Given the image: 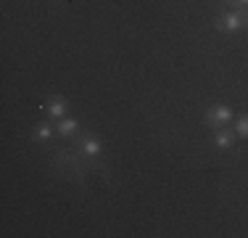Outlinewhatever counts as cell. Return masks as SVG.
<instances>
[{
	"instance_id": "obj_1",
	"label": "cell",
	"mask_w": 248,
	"mask_h": 238,
	"mask_svg": "<svg viewBox=\"0 0 248 238\" xmlns=\"http://www.w3.org/2000/svg\"><path fill=\"white\" fill-rule=\"evenodd\" d=\"M53 170L61 177L69 175L74 183H79L82 188L87 186V170H90V164H87V159L77 151V146L74 148H58V151L53 153Z\"/></svg>"
},
{
	"instance_id": "obj_2",
	"label": "cell",
	"mask_w": 248,
	"mask_h": 238,
	"mask_svg": "<svg viewBox=\"0 0 248 238\" xmlns=\"http://www.w3.org/2000/svg\"><path fill=\"white\" fill-rule=\"evenodd\" d=\"M74 146H77V151H79L82 156L87 159L90 170H93V172H100V175H103V180L108 183V180H111V172H108V167L100 162V159H103V143H100L95 135H79Z\"/></svg>"
},
{
	"instance_id": "obj_3",
	"label": "cell",
	"mask_w": 248,
	"mask_h": 238,
	"mask_svg": "<svg viewBox=\"0 0 248 238\" xmlns=\"http://www.w3.org/2000/svg\"><path fill=\"white\" fill-rule=\"evenodd\" d=\"M211 24H214V29L222 34H235V32H240V29H248V8L222 11Z\"/></svg>"
},
{
	"instance_id": "obj_4",
	"label": "cell",
	"mask_w": 248,
	"mask_h": 238,
	"mask_svg": "<svg viewBox=\"0 0 248 238\" xmlns=\"http://www.w3.org/2000/svg\"><path fill=\"white\" fill-rule=\"evenodd\" d=\"M203 124L209 130H217V127H230L232 124V109L227 103H214L209 111L203 114Z\"/></svg>"
},
{
	"instance_id": "obj_5",
	"label": "cell",
	"mask_w": 248,
	"mask_h": 238,
	"mask_svg": "<svg viewBox=\"0 0 248 238\" xmlns=\"http://www.w3.org/2000/svg\"><path fill=\"white\" fill-rule=\"evenodd\" d=\"M40 109H45L53 122H58V119L66 117V111H69V101L63 98V95H50V98L45 101V106H40Z\"/></svg>"
},
{
	"instance_id": "obj_6",
	"label": "cell",
	"mask_w": 248,
	"mask_h": 238,
	"mask_svg": "<svg viewBox=\"0 0 248 238\" xmlns=\"http://www.w3.org/2000/svg\"><path fill=\"white\" fill-rule=\"evenodd\" d=\"M235 140H238V135H235L232 124H230V127H217L214 130V146L219 148V151H232Z\"/></svg>"
},
{
	"instance_id": "obj_7",
	"label": "cell",
	"mask_w": 248,
	"mask_h": 238,
	"mask_svg": "<svg viewBox=\"0 0 248 238\" xmlns=\"http://www.w3.org/2000/svg\"><path fill=\"white\" fill-rule=\"evenodd\" d=\"M56 124L53 122H37L32 127V143H50L56 138Z\"/></svg>"
},
{
	"instance_id": "obj_8",
	"label": "cell",
	"mask_w": 248,
	"mask_h": 238,
	"mask_svg": "<svg viewBox=\"0 0 248 238\" xmlns=\"http://www.w3.org/2000/svg\"><path fill=\"white\" fill-rule=\"evenodd\" d=\"M56 133L61 135V138H74L77 133H79V119L77 117H63L56 122Z\"/></svg>"
},
{
	"instance_id": "obj_9",
	"label": "cell",
	"mask_w": 248,
	"mask_h": 238,
	"mask_svg": "<svg viewBox=\"0 0 248 238\" xmlns=\"http://www.w3.org/2000/svg\"><path fill=\"white\" fill-rule=\"evenodd\" d=\"M232 130H235V135H238L240 140H248V114L232 119Z\"/></svg>"
},
{
	"instance_id": "obj_10",
	"label": "cell",
	"mask_w": 248,
	"mask_h": 238,
	"mask_svg": "<svg viewBox=\"0 0 248 238\" xmlns=\"http://www.w3.org/2000/svg\"><path fill=\"white\" fill-rule=\"evenodd\" d=\"M222 5H232V8H248V0H219Z\"/></svg>"
}]
</instances>
